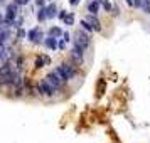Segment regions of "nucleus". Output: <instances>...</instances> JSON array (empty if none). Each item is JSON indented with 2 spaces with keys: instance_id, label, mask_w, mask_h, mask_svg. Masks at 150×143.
I'll return each instance as SVG.
<instances>
[{
  "instance_id": "f257e3e1",
  "label": "nucleus",
  "mask_w": 150,
  "mask_h": 143,
  "mask_svg": "<svg viewBox=\"0 0 150 143\" xmlns=\"http://www.w3.org/2000/svg\"><path fill=\"white\" fill-rule=\"evenodd\" d=\"M54 71L59 74V77H61L62 81H69V79H73L76 74H78V69H76V66H73L71 62H61L59 66H56Z\"/></svg>"
},
{
  "instance_id": "f03ea898",
  "label": "nucleus",
  "mask_w": 150,
  "mask_h": 143,
  "mask_svg": "<svg viewBox=\"0 0 150 143\" xmlns=\"http://www.w3.org/2000/svg\"><path fill=\"white\" fill-rule=\"evenodd\" d=\"M74 44H78V46H81L83 49H88L89 46H91V39H89L88 32L84 30V29H79V30H76L74 34Z\"/></svg>"
},
{
  "instance_id": "7ed1b4c3",
  "label": "nucleus",
  "mask_w": 150,
  "mask_h": 143,
  "mask_svg": "<svg viewBox=\"0 0 150 143\" xmlns=\"http://www.w3.org/2000/svg\"><path fill=\"white\" fill-rule=\"evenodd\" d=\"M46 79H47V82L56 89V91H61L62 86H64V82H66V81H62L61 77H59V74H57L56 71H51V73L46 76Z\"/></svg>"
},
{
  "instance_id": "20e7f679",
  "label": "nucleus",
  "mask_w": 150,
  "mask_h": 143,
  "mask_svg": "<svg viewBox=\"0 0 150 143\" xmlns=\"http://www.w3.org/2000/svg\"><path fill=\"white\" fill-rule=\"evenodd\" d=\"M83 54H84V49H83L81 46L74 44V46H73V49H71V52H69V57H71L73 64H76V66L83 64Z\"/></svg>"
},
{
  "instance_id": "39448f33",
  "label": "nucleus",
  "mask_w": 150,
  "mask_h": 143,
  "mask_svg": "<svg viewBox=\"0 0 150 143\" xmlns=\"http://www.w3.org/2000/svg\"><path fill=\"white\" fill-rule=\"evenodd\" d=\"M35 89H37V93H39V94H42V96H52L56 93V89L49 84L46 77L39 81V84H37V88H35Z\"/></svg>"
},
{
  "instance_id": "423d86ee",
  "label": "nucleus",
  "mask_w": 150,
  "mask_h": 143,
  "mask_svg": "<svg viewBox=\"0 0 150 143\" xmlns=\"http://www.w3.org/2000/svg\"><path fill=\"white\" fill-rule=\"evenodd\" d=\"M17 4H10V5H7V14H5V20H7L8 25H14L15 22V15H17Z\"/></svg>"
},
{
  "instance_id": "0eeeda50",
  "label": "nucleus",
  "mask_w": 150,
  "mask_h": 143,
  "mask_svg": "<svg viewBox=\"0 0 150 143\" xmlns=\"http://www.w3.org/2000/svg\"><path fill=\"white\" fill-rule=\"evenodd\" d=\"M27 37H29V41L32 42V44L41 42V41H42V32H41V29H39V27L30 29V30L27 32Z\"/></svg>"
},
{
  "instance_id": "6e6552de",
  "label": "nucleus",
  "mask_w": 150,
  "mask_h": 143,
  "mask_svg": "<svg viewBox=\"0 0 150 143\" xmlns=\"http://www.w3.org/2000/svg\"><path fill=\"white\" fill-rule=\"evenodd\" d=\"M49 64H51V57L49 56H39V57H35V62H34L35 69H41L44 66H49Z\"/></svg>"
},
{
  "instance_id": "1a4fd4ad",
  "label": "nucleus",
  "mask_w": 150,
  "mask_h": 143,
  "mask_svg": "<svg viewBox=\"0 0 150 143\" xmlns=\"http://www.w3.org/2000/svg\"><path fill=\"white\" fill-rule=\"evenodd\" d=\"M86 20H88L89 24L93 25L95 32H100V30H101V22L96 19V15H91V14H89V17H86Z\"/></svg>"
},
{
  "instance_id": "9d476101",
  "label": "nucleus",
  "mask_w": 150,
  "mask_h": 143,
  "mask_svg": "<svg viewBox=\"0 0 150 143\" xmlns=\"http://www.w3.org/2000/svg\"><path fill=\"white\" fill-rule=\"evenodd\" d=\"M44 44H46V47L51 49V51H56V49L59 47V46H57V41H56V37H52V35H49L47 39L44 41Z\"/></svg>"
},
{
  "instance_id": "9b49d317",
  "label": "nucleus",
  "mask_w": 150,
  "mask_h": 143,
  "mask_svg": "<svg viewBox=\"0 0 150 143\" xmlns=\"http://www.w3.org/2000/svg\"><path fill=\"white\" fill-rule=\"evenodd\" d=\"M98 10H100V2H98V0H91V2L88 4V12L91 15H96Z\"/></svg>"
},
{
  "instance_id": "f8f14e48",
  "label": "nucleus",
  "mask_w": 150,
  "mask_h": 143,
  "mask_svg": "<svg viewBox=\"0 0 150 143\" xmlns=\"http://www.w3.org/2000/svg\"><path fill=\"white\" fill-rule=\"evenodd\" d=\"M56 12H57V8H56L54 4L46 7V14H47V19H51V17H56Z\"/></svg>"
},
{
  "instance_id": "ddd939ff",
  "label": "nucleus",
  "mask_w": 150,
  "mask_h": 143,
  "mask_svg": "<svg viewBox=\"0 0 150 143\" xmlns=\"http://www.w3.org/2000/svg\"><path fill=\"white\" fill-rule=\"evenodd\" d=\"M64 24H66V25H73V24H74V14H73V12H69V14L64 17Z\"/></svg>"
},
{
  "instance_id": "4468645a",
  "label": "nucleus",
  "mask_w": 150,
  "mask_h": 143,
  "mask_svg": "<svg viewBox=\"0 0 150 143\" xmlns=\"http://www.w3.org/2000/svg\"><path fill=\"white\" fill-rule=\"evenodd\" d=\"M81 25H83V29H84L86 32H93V30H95V29H93V25H91L86 19H83V20H81Z\"/></svg>"
},
{
  "instance_id": "2eb2a0df",
  "label": "nucleus",
  "mask_w": 150,
  "mask_h": 143,
  "mask_svg": "<svg viewBox=\"0 0 150 143\" xmlns=\"http://www.w3.org/2000/svg\"><path fill=\"white\" fill-rule=\"evenodd\" d=\"M37 19H39L41 22L47 19V14H46V7H41V10L37 12Z\"/></svg>"
},
{
  "instance_id": "dca6fc26",
  "label": "nucleus",
  "mask_w": 150,
  "mask_h": 143,
  "mask_svg": "<svg viewBox=\"0 0 150 143\" xmlns=\"http://www.w3.org/2000/svg\"><path fill=\"white\" fill-rule=\"evenodd\" d=\"M62 32H61V29L59 27H51L49 29V35H52V37H59Z\"/></svg>"
},
{
  "instance_id": "f3484780",
  "label": "nucleus",
  "mask_w": 150,
  "mask_h": 143,
  "mask_svg": "<svg viewBox=\"0 0 150 143\" xmlns=\"http://www.w3.org/2000/svg\"><path fill=\"white\" fill-rule=\"evenodd\" d=\"M142 10L145 14H150V0H143L142 4Z\"/></svg>"
},
{
  "instance_id": "a211bd4d",
  "label": "nucleus",
  "mask_w": 150,
  "mask_h": 143,
  "mask_svg": "<svg viewBox=\"0 0 150 143\" xmlns=\"http://www.w3.org/2000/svg\"><path fill=\"white\" fill-rule=\"evenodd\" d=\"M103 89H105V81H100L98 82V96L103 94Z\"/></svg>"
},
{
  "instance_id": "6ab92c4d",
  "label": "nucleus",
  "mask_w": 150,
  "mask_h": 143,
  "mask_svg": "<svg viewBox=\"0 0 150 143\" xmlns=\"http://www.w3.org/2000/svg\"><path fill=\"white\" fill-rule=\"evenodd\" d=\"M17 37H19V39H24V37H25V30L19 27V32H17Z\"/></svg>"
},
{
  "instance_id": "aec40b11",
  "label": "nucleus",
  "mask_w": 150,
  "mask_h": 143,
  "mask_svg": "<svg viewBox=\"0 0 150 143\" xmlns=\"http://www.w3.org/2000/svg\"><path fill=\"white\" fill-rule=\"evenodd\" d=\"M142 4H143V0H133V7H140L142 8Z\"/></svg>"
},
{
  "instance_id": "412c9836",
  "label": "nucleus",
  "mask_w": 150,
  "mask_h": 143,
  "mask_svg": "<svg viewBox=\"0 0 150 143\" xmlns=\"http://www.w3.org/2000/svg\"><path fill=\"white\" fill-rule=\"evenodd\" d=\"M17 5H25V4H29V0H14Z\"/></svg>"
},
{
  "instance_id": "4be33fe9",
  "label": "nucleus",
  "mask_w": 150,
  "mask_h": 143,
  "mask_svg": "<svg viewBox=\"0 0 150 143\" xmlns=\"http://www.w3.org/2000/svg\"><path fill=\"white\" fill-rule=\"evenodd\" d=\"M57 15H59V19H62V20H64V17H66L68 14H66V10H59V14H57Z\"/></svg>"
},
{
  "instance_id": "5701e85b",
  "label": "nucleus",
  "mask_w": 150,
  "mask_h": 143,
  "mask_svg": "<svg viewBox=\"0 0 150 143\" xmlns=\"http://www.w3.org/2000/svg\"><path fill=\"white\" fill-rule=\"evenodd\" d=\"M66 44H68V42H66L64 39H62V41L59 42V49H66Z\"/></svg>"
},
{
  "instance_id": "b1692460",
  "label": "nucleus",
  "mask_w": 150,
  "mask_h": 143,
  "mask_svg": "<svg viewBox=\"0 0 150 143\" xmlns=\"http://www.w3.org/2000/svg\"><path fill=\"white\" fill-rule=\"evenodd\" d=\"M35 4H37V7H46L44 5V0H35Z\"/></svg>"
},
{
  "instance_id": "393cba45",
  "label": "nucleus",
  "mask_w": 150,
  "mask_h": 143,
  "mask_svg": "<svg viewBox=\"0 0 150 143\" xmlns=\"http://www.w3.org/2000/svg\"><path fill=\"white\" fill-rule=\"evenodd\" d=\"M79 2H81V0H69V4H71V5H73V7H76V5H78V4H79Z\"/></svg>"
},
{
  "instance_id": "a878e982",
  "label": "nucleus",
  "mask_w": 150,
  "mask_h": 143,
  "mask_svg": "<svg viewBox=\"0 0 150 143\" xmlns=\"http://www.w3.org/2000/svg\"><path fill=\"white\" fill-rule=\"evenodd\" d=\"M62 39H64L66 42L69 41V34H68V32H64V34H62Z\"/></svg>"
},
{
  "instance_id": "bb28decb",
  "label": "nucleus",
  "mask_w": 150,
  "mask_h": 143,
  "mask_svg": "<svg viewBox=\"0 0 150 143\" xmlns=\"http://www.w3.org/2000/svg\"><path fill=\"white\" fill-rule=\"evenodd\" d=\"M127 4H128L130 7H133V0H127Z\"/></svg>"
}]
</instances>
